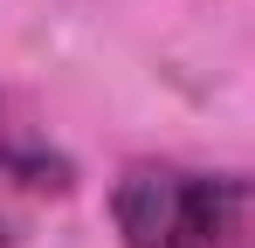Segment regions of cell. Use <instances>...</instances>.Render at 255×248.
<instances>
[{"label":"cell","mask_w":255,"mask_h":248,"mask_svg":"<svg viewBox=\"0 0 255 248\" xmlns=\"http://www.w3.org/2000/svg\"><path fill=\"white\" fill-rule=\"evenodd\" d=\"M0 248H14V228H7V221H0Z\"/></svg>","instance_id":"3957f363"},{"label":"cell","mask_w":255,"mask_h":248,"mask_svg":"<svg viewBox=\"0 0 255 248\" xmlns=\"http://www.w3.org/2000/svg\"><path fill=\"white\" fill-rule=\"evenodd\" d=\"M0 186L7 193H69L76 186V165L62 159L7 97H0Z\"/></svg>","instance_id":"7a4b0ae2"},{"label":"cell","mask_w":255,"mask_h":248,"mask_svg":"<svg viewBox=\"0 0 255 248\" xmlns=\"http://www.w3.org/2000/svg\"><path fill=\"white\" fill-rule=\"evenodd\" d=\"M118 248H255V172L131 159L111 179Z\"/></svg>","instance_id":"6da1fadb"}]
</instances>
